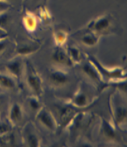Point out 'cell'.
Masks as SVG:
<instances>
[{"instance_id":"23","label":"cell","mask_w":127,"mask_h":147,"mask_svg":"<svg viewBox=\"0 0 127 147\" xmlns=\"http://www.w3.org/2000/svg\"><path fill=\"white\" fill-rule=\"evenodd\" d=\"M3 1H5V0H3Z\"/></svg>"},{"instance_id":"16","label":"cell","mask_w":127,"mask_h":147,"mask_svg":"<svg viewBox=\"0 0 127 147\" xmlns=\"http://www.w3.org/2000/svg\"><path fill=\"white\" fill-rule=\"evenodd\" d=\"M27 140L28 144L31 146H37L39 144L38 138L36 136V135L34 133H28L27 136Z\"/></svg>"},{"instance_id":"17","label":"cell","mask_w":127,"mask_h":147,"mask_svg":"<svg viewBox=\"0 0 127 147\" xmlns=\"http://www.w3.org/2000/svg\"><path fill=\"white\" fill-rule=\"evenodd\" d=\"M8 22V15L3 11L0 12V27L6 25Z\"/></svg>"},{"instance_id":"8","label":"cell","mask_w":127,"mask_h":147,"mask_svg":"<svg viewBox=\"0 0 127 147\" xmlns=\"http://www.w3.org/2000/svg\"><path fill=\"white\" fill-rule=\"evenodd\" d=\"M109 26V19L107 17H101L99 18L97 20L93 22V27L96 31L101 32L104 29H106Z\"/></svg>"},{"instance_id":"21","label":"cell","mask_w":127,"mask_h":147,"mask_svg":"<svg viewBox=\"0 0 127 147\" xmlns=\"http://www.w3.org/2000/svg\"><path fill=\"white\" fill-rule=\"evenodd\" d=\"M7 36V31L3 30L2 27H0V40L1 39H5Z\"/></svg>"},{"instance_id":"1","label":"cell","mask_w":127,"mask_h":147,"mask_svg":"<svg viewBox=\"0 0 127 147\" xmlns=\"http://www.w3.org/2000/svg\"><path fill=\"white\" fill-rule=\"evenodd\" d=\"M27 83L29 86L39 96L41 94V80L39 75L34 71L33 67L31 65H27Z\"/></svg>"},{"instance_id":"19","label":"cell","mask_w":127,"mask_h":147,"mask_svg":"<svg viewBox=\"0 0 127 147\" xmlns=\"http://www.w3.org/2000/svg\"><path fill=\"white\" fill-rule=\"evenodd\" d=\"M30 104L35 109H38L40 107V103H39V102L36 98H31L30 99Z\"/></svg>"},{"instance_id":"15","label":"cell","mask_w":127,"mask_h":147,"mask_svg":"<svg viewBox=\"0 0 127 147\" xmlns=\"http://www.w3.org/2000/svg\"><path fill=\"white\" fill-rule=\"evenodd\" d=\"M82 41L88 46H93L97 42V37L95 36L94 35H87L83 37Z\"/></svg>"},{"instance_id":"11","label":"cell","mask_w":127,"mask_h":147,"mask_svg":"<svg viewBox=\"0 0 127 147\" xmlns=\"http://www.w3.org/2000/svg\"><path fill=\"white\" fill-rule=\"evenodd\" d=\"M38 47H35V46H23V47H19L17 49V52L21 55H28V54L35 52L36 51H37Z\"/></svg>"},{"instance_id":"9","label":"cell","mask_w":127,"mask_h":147,"mask_svg":"<svg viewBox=\"0 0 127 147\" xmlns=\"http://www.w3.org/2000/svg\"><path fill=\"white\" fill-rule=\"evenodd\" d=\"M0 85L7 88H13L15 86V81L12 77L0 74Z\"/></svg>"},{"instance_id":"13","label":"cell","mask_w":127,"mask_h":147,"mask_svg":"<svg viewBox=\"0 0 127 147\" xmlns=\"http://www.w3.org/2000/svg\"><path fill=\"white\" fill-rule=\"evenodd\" d=\"M69 55L71 58V60L73 59L74 60L79 61L80 60V51L79 49H77L76 47H70L69 50Z\"/></svg>"},{"instance_id":"2","label":"cell","mask_w":127,"mask_h":147,"mask_svg":"<svg viewBox=\"0 0 127 147\" xmlns=\"http://www.w3.org/2000/svg\"><path fill=\"white\" fill-rule=\"evenodd\" d=\"M38 119L40 121V122L44 126H46L50 130L54 131L55 129L56 125H55L53 116L49 111H47L46 108L40 109V112L38 113Z\"/></svg>"},{"instance_id":"20","label":"cell","mask_w":127,"mask_h":147,"mask_svg":"<svg viewBox=\"0 0 127 147\" xmlns=\"http://www.w3.org/2000/svg\"><path fill=\"white\" fill-rule=\"evenodd\" d=\"M7 7H8V4H7V3L5 1L0 0V12L6 10Z\"/></svg>"},{"instance_id":"22","label":"cell","mask_w":127,"mask_h":147,"mask_svg":"<svg viewBox=\"0 0 127 147\" xmlns=\"http://www.w3.org/2000/svg\"><path fill=\"white\" fill-rule=\"evenodd\" d=\"M6 45H7V43H6V41H5L4 39H1L0 40V51H2L5 48Z\"/></svg>"},{"instance_id":"18","label":"cell","mask_w":127,"mask_h":147,"mask_svg":"<svg viewBox=\"0 0 127 147\" xmlns=\"http://www.w3.org/2000/svg\"><path fill=\"white\" fill-rule=\"evenodd\" d=\"M9 131V127H8V125L5 124V123H2L0 122V135L2 134L5 133Z\"/></svg>"},{"instance_id":"7","label":"cell","mask_w":127,"mask_h":147,"mask_svg":"<svg viewBox=\"0 0 127 147\" xmlns=\"http://www.w3.org/2000/svg\"><path fill=\"white\" fill-rule=\"evenodd\" d=\"M88 97L84 91L79 90L78 91L74 97V103L78 107H83L87 104Z\"/></svg>"},{"instance_id":"14","label":"cell","mask_w":127,"mask_h":147,"mask_svg":"<svg viewBox=\"0 0 127 147\" xmlns=\"http://www.w3.org/2000/svg\"><path fill=\"white\" fill-rule=\"evenodd\" d=\"M71 112H73V108L69 106H63L60 107V116L61 119H65L67 118L71 114Z\"/></svg>"},{"instance_id":"5","label":"cell","mask_w":127,"mask_h":147,"mask_svg":"<svg viewBox=\"0 0 127 147\" xmlns=\"http://www.w3.org/2000/svg\"><path fill=\"white\" fill-rule=\"evenodd\" d=\"M83 70L87 74V75H88L91 79H93L94 81H96V82H97V83H101V79L100 74L98 73L97 69L93 65H91V64H89V63L85 64V65L83 66Z\"/></svg>"},{"instance_id":"10","label":"cell","mask_w":127,"mask_h":147,"mask_svg":"<svg viewBox=\"0 0 127 147\" xmlns=\"http://www.w3.org/2000/svg\"><path fill=\"white\" fill-rule=\"evenodd\" d=\"M10 118L14 122H17V121L21 120V118H22V108H21L20 105H18L17 103L13 104V106L12 107L11 111H10Z\"/></svg>"},{"instance_id":"4","label":"cell","mask_w":127,"mask_h":147,"mask_svg":"<svg viewBox=\"0 0 127 147\" xmlns=\"http://www.w3.org/2000/svg\"><path fill=\"white\" fill-rule=\"evenodd\" d=\"M50 80L56 85H63L69 81V76L65 71L55 69L50 73Z\"/></svg>"},{"instance_id":"12","label":"cell","mask_w":127,"mask_h":147,"mask_svg":"<svg viewBox=\"0 0 127 147\" xmlns=\"http://www.w3.org/2000/svg\"><path fill=\"white\" fill-rule=\"evenodd\" d=\"M103 127H104V133L107 136L108 138H115L116 137V132L112 129V127H111V125L107 122L106 121H104V125H103Z\"/></svg>"},{"instance_id":"6","label":"cell","mask_w":127,"mask_h":147,"mask_svg":"<svg viewBox=\"0 0 127 147\" xmlns=\"http://www.w3.org/2000/svg\"><path fill=\"white\" fill-rule=\"evenodd\" d=\"M8 70L17 77H20L22 73V64L20 60H13L7 64Z\"/></svg>"},{"instance_id":"3","label":"cell","mask_w":127,"mask_h":147,"mask_svg":"<svg viewBox=\"0 0 127 147\" xmlns=\"http://www.w3.org/2000/svg\"><path fill=\"white\" fill-rule=\"evenodd\" d=\"M52 59L54 61H55L56 63H59V64L68 65H72V60L69 57V54L66 53V51H65V50L62 49L61 47H57L54 51Z\"/></svg>"}]
</instances>
